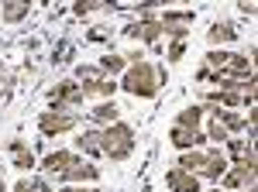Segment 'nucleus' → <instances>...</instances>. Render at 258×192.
<instances>
[{"instance_id": "nucleus-2", "label": "nucleus", "mask_w": 258, "mask_h": 192, "mask_svg": "<svg viewBox=\"0 0 258 192\" xmlns=\"http://www.w3.org/2000/svg\"><path fill=\"white\" fill-rule=\"evenodd\" d=\"M120 89H127L131 96H145V100H152V96L159 93V69L152 65V62H135L124 79H120Z\"/></svg>"}, {"instance_id": "nucleus-14", "label": "nucleus", "mask_w": 258, "mask_h": 192, "mask_svg": "<svg viewBox=\"0 0 258 192\" xmlns=\"http://www.w3.org/2000/svg\"><path fill=\"white\" fill-rule=\"evenodd\" d=\"M83 89V100H90V96H114V79H103V82H93V86H80Z\"/></svg>"}, {"instance_id": "nucleus-3", "label": "nucleus", "mask_w": 258, "mask_h": 192, "mask_svg": "<svg viewBox=\"0 0 258 192\" xmlns=\"http://www.w3.org/2000/svg\"><path fill=\"white\" fill-rule=\"evenodd\" d=\"M100 144H103V154L110 161H124L127 154L135 151V131L127 124H110L107 131H100Z\"/></svg>"}, {"instance_id": "nucleus-6", "label": "nucleus", "mask_w": 258, "mask_h": 192, "mask_svg": "<svg viewBox=\"0 0 258 192\" xmlns=\"http://www.w3.org/2000/svg\"><path fill=\"white\" fill-rule=\"evenodd\" d=\"M52 103H55V110H66V107H80L83 103V89L73 82V79H66L59 82L55 89H52Z\"/></svg>"}, {"instance_id": "nucleus-12", "label": "nucleus", "mask_w": 258, "mask_h": 192, "mask_svg": "<svg viewBox=\"0 0 258 192\" xmlns=\"http://www.w3.org/2000/svg\"><path fill=\"white\" fill-rule=\"evenodd\" d=\"M11 154H14V165L18 168H35V154L28 151L21 141H11Z\"/></svg>"}, {"instance_id": "nucleus-22", "label": "nucleus", "mask_w": 258, "mask_h": 192, "mask_svg": "<svg viewBox=\"0 0 258 192\" xmlns=\"http://www.w3.org/2000/svg\"><path fill=\"white\" fill-rule=\"evenodd\" d=\"M97 7H100L97 0H90V4H76V14H93Z\"/></svg>"}, {"instance_id": "nucleus-7", "label": "nucleus", "mask_w": 258, "mask_h": 192, "mask_svg": "<svg viewBox=\"0 0 258 192\" xmlns=\"http://www.w3.org/2000/svg\"><path fill=\"white\" fill-rule=\"evenodd\" d=\"M169 137H172V144H176L179 151H193V148H200L207 141V134L200 127H176V124H172V134Z\"/></svg>"}, {"instance_id": "nucleus-4", "label": "nucleus", "mask_w": 258, "mask_h": 192, "mask_svg": "<svg viewBox=\"0 0 258 192\" xmlns=\"http://www.w3.org/2000/svg\"><path fill=\"white\" fill-rule=\"evenodd\" d=\"M224 189H255V161H238L231 172L220 175Z\"/></svg>"}, {"instance_id": "nucleus-8", "label": "nucleus", "mask_w": 258, "mask_h": 192, "mask_svg": "<svg viewBox=\"0 0 258 192\" xmlns=\"http://www.w3.org/2000/svg\"><path fill=\"white\" fill-rule=\"evenodd\" d=\"M59 178H62V182H97L100 168H97V165H90V161H80V158H76V161H73Z\"/></svg>"}, {"instance_id": "nucleus-11", "label": "nucleus", "mask_w": 258, "mask_h": 192, "mask_svg": "<svg viewBox=\"0 0 258 192\" xmlns=\"http://www.w3.org/2000/svg\"><path fill=\"white\" fill-rule=\"evenodd\" d=\"M227 144V151L234 154L238 161H255V148H251V141H224Z\"/></svg>"}, {"instance_id": "nucleus-17", "label": "nucleus", "mask_w": 258, "mask_h": 192, "mask_svg": "<svg viewBox=\"0 0 258 192\" xmlns=\"http://www.w3.org/2000/svg\"><path fill=\"white\" fill-rule=\"evenodd\" d=\"M200 117H203V110L200 107H189V110H182L176 117V127H200Z\"/></svg>"}, {"instance_id": "nucleus-19", "label": "nucleus", "mask_w": 258, "mask_h": 192, "mask_svg": "<svg viewBox=\"0 0 258 192\" xmlns=\"http://www.w3.org/2000/svg\"><path fill=\"white\" fill-rule=\"evenodd\" d=\"M24 14H28V4H24V0H11V4L4 7V18L7 21H21Z\"/></svg>"}, {"instance_id": "nucleus-23", "label": "nucleus", "mask_w": 258, "mask_h": 192, "mask_svg": "<svg viewBox=\"0 0 258 192\" xmlns=\"http://www.w3.org/2000/svg\"><path fill=\"white\" fill-rule=\"evenodd\" d=\"M169 58L176 62V58H182V41H172V48H169Z\"/></svg>"}, {"instance_id": "nucleus-10", "label": "nucleus", "mask_w": 258, "mask_h": 192, "mask_svg": "<svg viewBox=\"0 0 258 192\" xmlns=\"http://www.w3.org/2000/svg\"><path fill=\"white\" fill-rule=\"evenodd\" d=\"M73 161H76V154H73V151H55V154H48V158L41 161V168H45L48 175H62Z\"/></svg>"}, {"instance_id": "nucleus-20", "label": "nucleus", "mask_w": 258, "mask_h": 192, "mask_svg": "<svg viewBox=\"0 0 258 192\" xmlns=\"http://www.w3.org/2000/svg\"><path fill=\"white\" fill-rule=\"evenodd\" d=\"M120 69H124V58H120V55L100 58V72H120Z\"/></svg>"}, {"instance_id": "nucleus-16", "label": "nucleus", "mask_w": 258, "mask_h": 192, "mask_svg": "<svg viewBox=\"0 0 258 192\" xmlns=\"http://www.w3.org/2000/svg\"><path fill=\"white\" fill-rule=\"evenodd\" d=\"M207 38L214 41V45H224V41H234V28H231V24H214Z\"/></svg>"}, {"instance_id": "nucleus-13", "label": "nucleus", "mask_w": 258, "mask_h": 192, "mask_svg": "<svg viewBox=\"0 0 258 192\" xmlns=\"http://www.w3.org/2000/svg\"><path fill=\"white\" fill-rule=\"evenodd\" d=\"M76 144H80V151H86V154H103V144H100V131H86V134H83Z\"/></svg>"}, {"instance_id": "nucleus-26", "label": "nucleus", "mask_w": 258, "mask_h": 192, "mask_svg": "<svg viewBox=\"0 0 258 192\" xmlns=\"http://www.w3.org/2000/svg\"><path fill=\"white\" fill-rule=\"evenodd\" d=\"M210 192H220V189H210Z\"/></svg>"}, {"instance_id": "nucleus-1", "label": "nucleus", "mask_w": 258, "mask_h": 192, "mask_svg": "<svg viewBox=\"0 0 258 192\" xmlns=\"http://www.w3.org/2000/svg\"><path fill=\"white\" fill-rule=\"evenodd\" d=\"M179 168H186V172L203 175V178L217 182V178L227 172L231 165H227V158H224L217 148H210V151H200V148H193V151H182V158H179Z\"/></svg>"}, {"instance_id": "nucleus-9", "label": "nucleus", "mask_w": 258, "mask_h": 192, "mask_svg": "<svg viewBox=\"0 0 258 192\" xmlns=\"http://www.w3.org/2000/svg\"><path fill=\"white\" fill-rule=\"evenodd\" d=\"M165 182H169L172 192H200V175L186 172V168H172L165 175Z\"/></svg>"}, {"instance_id": "nucleus-21", "label": "nucleus", "mask_w": 258, "mask_h": 192, "mask_svg": "<svg viewBox=\"0 0 258 192\" xmlns=\"http://www.w3.org/2000/svg\"><path fill=\"white\" fill-rule=\"evenodd\" d=\"M207 137H210V141H220V144H224V141H227V127L214 120V124H210V131H207Z\"/></svg>"}, {"instance_id": "nucleus-25", "label": "nucleus", "mask_w": 258, "mask_h": 192, "mask_svg": "<svg viewBox=\"0 0 258 192\" xmlns=\"http://www.w3.org/2000/svg\"><path fill=\"white\" fill-rule=\"evenodd\" d=\"M0 192H7V185H4V175H0Z\"/></svg>"}, {"instance_id": "nucleus-5", "label": "nucleus", "mask_w": 258, "mask_h": 192, "mask_svg": "<svg viewBox=\"0 0 258 192\" xmlns=\"http://www.w3.org/2000/svg\"><path fill=\"white\" fill-rule=\"evenodd\" d=\"M38 127H41V134H62V131H73L76 127V117L66 114V110H52V114L38 117Z\"/></svg>"}, {"instance_id": "nucleus-15", "label": "nucleus", "mask_w": 258, "mask_h": 192, "mask_svg": "<svg viewBox=\"0 0 258 192\" xmlns=\"http://www.w3.org/2000/svg\"><path fill=\"white\" fill-rule=\"evenodd\" d=\"M117 114H120V110L114 107V103H100V107H97L90 117H93L97 124H107V127H110V124H117Z\"/></svg>"}, {"instance_id": "nucleus-18", "label": "nucleus", "mask_w": 258, "mask_h": 192, "mask_svg": "<svg viewBox=\"0 0 258 192\" xmlns=\"http://www.w3.org/2000/svg\"><path fill=\"white\" fill-rule=\"evenodd\" d=\"M76 76H80V82H86V86L103 82V72H100L97 65H80V69H76Z\"/></svg>"}, {"instance_id": "nucleus-24", "label": "nucleus", "mask_w": 258, "mask_h": 192, "mask_svg": "<svg viewBox=\"0 0 258 192\" xmlns=\"http://www.w3.org/2000/svg\"><path fill=\"white\" fill-rule=\"evenodd\" d=\"M62 192H100V189H73V185H66Z\"/></svg>"}]
</instances>
